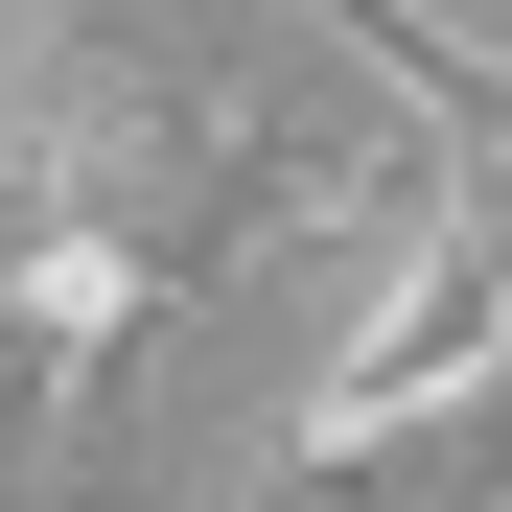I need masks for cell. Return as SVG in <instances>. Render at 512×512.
Here are the masks:
<instances>
[{"mask_svg":"<svg viewBox=\"0 0 512 512\" xmlns=\"http://www.w3.org/2000/svg\"><path fill=\"white\" fill-rule=\"evenodd\" d=\"M280 512H512V350L396 396V419H326V443H256Z\"/></svg>","mask_w":512,"mask_h":512,"instance_id":"cell-1","label":"cell"}]
</instances>
